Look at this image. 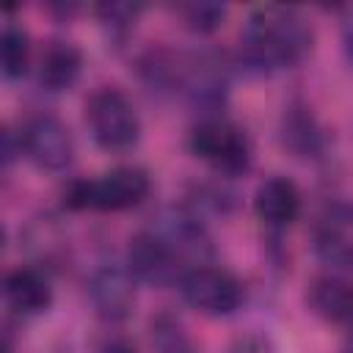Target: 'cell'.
Listing matches in <instances>:
<instances>
[{
	"instance_id": "obj_1",
	"label": "cell",
	"mask_w": 353,
	"mask_h": 353,
	"mask_svg": "<svg viewBox=\"0 0 353 353\" xmlns=\"http://www.w3.org/2000/svg\"><path fill=\"white\" fill-rule=\"evenodd\" d=\"M312 50V28L301 11L287 6H259L240 33V61L248 72L276 74L298 66Z\"/></svg>"
},
{
	"instance_id": "obj_2",
	"label": "cell",
	"mask_w": 353,
	"mask_h": 353,
	"mask_svg": "<svg viewBox=\"0 0 353 353\" xmlns=\"http://www.w3.org/2000/svg\"><path fill=\"white\" fill-rule=\"evenodd\" d=\"M152 179L138 165H116L97 179H74L63 190V207L119 212L141 204L149 196Z\"/></svg>"
},
{
	"instance_id": "obj_3",
	"label": "cell",
	"mask_w": 353,
	"mask_h": 353,
	"mask_svg": "<svg viewBox=\"0 0 353 353\" xmlns=\"http://www.w3.org/2000/svg\"><path fill=\"white\" fill-rule=\"evenodd\" d=\"M190 152L221 174H243L251 165V141L245 130L223 116H204L190 130Z\"/></svg>"
},
{
	"instance_id": "obj_4",
	"label": "cell",
	"mask_w": 353,
	"mask_h": 353,
	"mask_svg": "<svg viewBox=\"0 0 353 353\" xmlns=\"http://www.w3.org/2000/svg\"><path fill=\"white\" fill-rule=\"evenodd\" d=\"M85 124L94 141L108 152L130 149L141 135V121L132 102L113 85H102L85 99Z\"/></svg>"
},
{
	"instance_id": "obj_5",
	"label": "cell",
	"mask_w": 353,
	"mask_h": 353,
	"mask_svg": "<svg viewBox=\"0 0 353 353\" xmlns=\"http://www.w3.org/2000/svg\"><path fill=\"white\" fill-rule=\"evenodd\" d=\"M179 290L193 309L210 317H226L237 312L245 298L240 279L218 265H196L185 270Z\"/></svg>"
},
{
	"instance_id": "obj_6",
	"label": "cell",
	"mask_w": 353,
	"mask_h": 353,
	"mask_svg": "<svg viewBox=\"0 0 353 353\" xmlns=\"http://www.w3.org/2000/svg\"><path fill=\"white\" fill-rule=\"evenodd\" d=\"M179 265L182 256L154 229H141L127 243V270L152 287H168L174 281H182L185 270Z\"/></svg>"
},
{
	"instance_id": "obj_7",
	"label": "cell",
	"mask_w": 353,
	"mask_h": 353,
	"mask_svg": "<svg viewBox=\"0 0 353 353\" xmlns=\"http://www.w3.org/2000/svg\"><path fill=\"white\" fill-rule=\"evenodd\" d=\"M19 143L25 157L44 171H63L74 157V141L69 127L50 113L30 116L19 132Z\"/></svg>"
},
{
	"instance_id": "obj_8",
	"label": "cell",
	"mask_w": 353,
	"mask_h": 353,
	"mask_svg": "<svg viewBox=\"0 0 353 353\" xmlns=\"http://www.w3.org/2000/svg\"><path fill=\"white\" fill-rule=\"evenodd\" d=\"M317 256L342 273L353 270V204H328L314 223Z\"/></svg>"
},
{
	"instance_id": "obj_9",
	"label": "cell",
	"mask_w": 353,
	"mask_h": 353,
	"mask_svg": "<svg viewBox=\"0 0 353 353\" xmlns=\"http://www.w3.org/2000/svg\"><path fill=\"white\" fill-rule=\"evenodd\" d=\"M88 298L102 320L119 323L135 306V276L121 265H99L88 279Z\"/></svg>"
},
{
	"instance_id": "obj_10",
	"label": "cell",
	"mask_w": 353,
	"mask_h": 353,
	"mask_svg": "<svg viewBox=\"0 0 353 353\" xmlns=\"http://www.w3.org/2000/svg\"><path fill=\"white\" fill-rule=\"evenodd\" d=\"M3 295H6V303L22 317L41 314L52 303L50 279L44 276V270H39L33 265H19V268L8 270L6 281H3Z\"/></svg>"
},
{
	"instance_id": "obj_11",
	"label": "cell",
	"mask_w": 353,
	"mask_h": 353,
	"mask_svg": "<svg viewBox=\"0 0 353 353\" xmlns=\"http://www.w3.org/2000/svg\"><path fill=\"white\" fill-rule=\"evenodd\" d=\"M306 303L320 320H325L331 325L353 328V281H347L336 273L317 276L309 281Z\"/></svg>"
},
{
	"instance_id": "obj_12",
	"label": "cell",
	"mask_w": 353,
	"mask_h": 353,
	"mask_svg": "<svg viewBox=\"0 0 353 353\" xmlns=\"http://www.w3.org/2000/svg\"><path fill=\"white\" fill-rule=\"evenodd\" d=\"M254 210L265 226L284 229L301 215V193L287 176H268L254 193Z\"/></svg>"
},
{
	"instance_id": "obj_13",
	"label": "cell",
	"mask_w": 353,
	"mask_h": 353,
	"mask_svg": "<svg viewBox=\"0 0 353 353\" xmlns=\"http://www.w3.org/2000/svg\"><path fill=\"white\" fill-rule=\"evenodd\" d=\"M80 69H83V52L72 41L52 39L41 47L39 55V66H36L39 85L47 91H66L80 77Z\"/></svg>"
},
{
	"instance_id": "obj_14",
	"label": "cell",
	"mask_w": 353,
	"mask_h": 353,
	"mask_svg": "<svg viewBox=\"0 0 353 353\" xmlns=\"http://www.w3.org/2000/svg\"><path fill=\"white\" fill-rule=\"evenodd\" d=\"M154 232H160L182 259H196V256L210 254V237H207L201 221L188 210H179V207L168 210L160 218Z\"/></svg>"
},
{
	"instance_id": "obj_15",
	"label": "cell",
	"mask_w": 353,
	"mask_h": 353,
	"mask_svg": "<svg viewBox=\"0 0 353 353\" xmlns=\"http://www.w3.org/2000/svg\"><path fill=\"white\" fill-rule=\"evenodd\" d=\"M284 146H290L298 157H317L323 152V132L314 121V116L303 105H292L284 113V127H281Z\"/></svg>"
},
{
	"instance_id": "obj_16",
	"label": "cell",
	"mask_w": 353,
	"mask_h": 353,
	"mask_svg": "<svg viewBox=\"0 0 353 353\" xmlns=\"http://www.w3.org/2000/svg\"><path fill=\"white\" fill-rule=\"evenodd\" d=\"M149 342L154 353H196L190 334L171 312H157L149 320Z\"/></svg>"
},
{
	"instance_id": "obj_17",
	"label": "cell",
	"mask_w": 353,
	"mask_h": 353,
	"mask_svg": "<svg viewBox=\"0 0 353 353\" xmlns=\"http://www.w3.org/2000/svg\"><path fill=\"white\" fill-rule=\"evenodd\" d=\"M0 55H3V74L6 77H22L30 63V41L28 33L17 25H6L0 36Z\"/></svg>"
},
{
	"instance_id": "obj_18",
	"label": "cell",
	"mask_w": 353,
	"mask_h": 353,
	"mask_svg": "<svg viewBox=\"0 0 353 353\" xmlns=\"http://www.w3.org/2000/svg\"><path fill=\"white\" fill-rule=\"evenodd\" d=\"M174 11L182 17L185 28H190V30H196V33H212L215 28H221V22H223V17H226V8H223V6H218V3H204V0H199V3H182V6H176Z\"/></svg>"
},
{
	"instance_id": "obj_19",
	"label": "cell",
	"mask_w": 353,
	"mask_h": 353,
	"mask_svg": "<svg viewBox=\"0 0 353 353\" xmlns=\"http://www.w3.org/2000/svg\"><path fill=\"white\" fill-rule=\"evenodd\" d=\"M94 11H97L99 22L105 28H110V33L124 36L132 30V25L141 14V6H135V3H99Z\"/></svg>"
},
{
	"instance_id": "obj_20",
	"label": "cell",
	"mask_w": 353,
	"mask_h": 353,
	"mask_svg": "<svg viewBox=\"0 0 353 353\" xmlns=\"http://www.w3.org/2000/svg\"><path fill=\"white\" fill-rule=\"evenodd\" d=\"M229 353H276V350H273V345H270L265 336H259V334H245V336L234 339V345H232Z\"/></svg>"
},
{
	"instance_id": "obj_21",
	"label": "cell",
	"mask_w": 353,
	"mask_h": 353,
	"mask_svg": "<svg viewBox=\"0 0 353 353\" xmlns=\"http://www.w3.org/2000/svg\"><path fill=\"white\" fill-rule=\"evenodd\" d=\"M97 353H138L132 342H127L124 336H105L97 345Z\"/></svg>"
},
{
	"instance_id": "obj_22",
	"label": "cell",
	"mask_w": 353,
	"mask_h": 353,
	"mask_svg": "<svg viewBox=\"0 0 353 353\" xmlns=\"http://www.w3.org/2000/svg\"><path fill=\"white\" fill-rule=\"evenodd\" d=\"M3 141H6V146H3V165L8 168L14 163V157L22 154V143H14V132L11 130L3 132Z\"/></svg>"
},
{
	"instance_id": "obj_23",
	"label": "cell",
	"mask_w": 353,
	"mask_h": 353,
	"mask_svg": "<svg viewBox=\"0 0 353 353\" xmlns=\"http://www.w3.org/2000/svg\"><path fill=\"white\" fill-rule=\"evenodd\" d=\"M342 39H345V52H347L350 61H353V17L345 22V28H342Z\"/></svg>"
},
{
	"instance_id": "obj_24",
	"label": "cell",
	"mask_w": 353,
	"mask_h": 353,
	"mask_svg": "<svg viewBox=\"0 0 353 353\" xmlns=\"http://www.w3.org/2000/svg\"><path fill=\"white\" fill-rule=\"evenodd\" d=\"M342 353H353V328H350V334H347V339L342 345Z\"/></svg>"
}]
</instances>
